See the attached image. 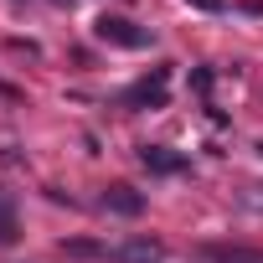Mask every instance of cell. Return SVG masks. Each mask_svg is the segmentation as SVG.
Listing matches in <instances>:
<instances>
[{
    "label": "cell",
    "instance_id": "cell-1",
    "mask_svg": "<svg viewBox=\"0 0 263 263\" xmlns=\"http://www.w3.org/2000/svg\"><path fill=\"white\" fill-rule=\"evenodd\" d=\"M93 36H98V42H108V47H124V52L150 47V31H145V26H135V21H124V16H98V21H93Z\"/></svg>",
    "mask_w": 263,
    "mask_h": 263
},
{
    "label": "cell",
    "instance_id": "cell-2",
    "mask_svg": "<svg viewBox=\"0 0 263 263\" xmlns=\"http://www.w3.org/2000/svg\"><path fill=\"white\" fill-rule=\"evenodd\" d=\"M165 98H171V72L165 67H155L150 78H140L135 88H124V108H165Z\"/></svg>",
    "mask_w": 263,
    "mask_h": 263
},
{
    "label": "cell",
    "instance_id": "cell-3",
    "mask_svg": "<svg viewBox=\"0 0 263 263\" xmlns=\"http://www.w3.org/2000/svg\"><path fill=\"white\" fill-rule=\"evenodd\" d=\"M114 258L119 263H165V242L160 237H129L114 248Z\"/></svg>",
    "mask_w": 263,
    "mask_h": 263
},
{
    "label": "cell",
    "instance_id": "cell-4",
    "mask_svg": "<svg viewBox=\"0 0 263 263\" xmlns=\"http://www.w3.org/2000/svg\"><path fill=\"white\" fill-rule=\"evenodd\" d=\"M140 165L155 171V176H176V171H186L191 160L176 155V150H165V145H140Z\"/></svg>",
    "mask_w": 263,
    "mask_h": 263
},
{
    "label": "cell",
    "instance_id": "cell-5",
    "mask_svg": "<svg viewBox=\"0 0 263 263\" xmlns=\"http://www.w3.org/2000/svg\"><path fill=\"white\" fill-rule=\"evenodd\" d=\"M103 206L119 212V217H140V212H145V196H140L135 186H108V191H103Z\"/></svg>",
    "mask_w": 263,
    "mask_h": 263
},
{
    "label": "cell",
    "instance_id": "cell-6",
    "mask_svg": "<svg viewBox=\"0 0 263 263\" xmlns=\"http://www.w3.org/2000/svg\"><path fill=\"white\" fill-rule=\"evenodd\" d=\"M21 237V217H16V201H11V191L0 186V248H11Z\"/></svg>",
    "mask_w": 263,
    "mask_h": 263
},
{
    "label": "cell",
    "instance_id": "cell-7",
    "mask_svg": "<svg viewBox=\"0 0 263 263\" xmlns=\"http://www.w3.org/2000/svg\"><path fill=\"white\" fill-rule=\"evenodd\" d=\"M206 258L212 263H263V253L253 248H206Z\"/></svg>",
    "mask_w": 263,
    "mask_h": 263
},
{
    "label": "cell",
    "instance_id": "cell-8",
    "mask_svg": "<svg viewBox=\"0 0 263 263\" xmlns=\"http://www.w3.org/2000/svg\"><path fill=\"white\" fill-rule=\"evenodd\" d=\"M62 253H72V258H114V248H103V242H83V237L62 242Z\"/></svg>",
    "mask_w": 263,
    "mask_h": 263
},
{
    "label": "cell",
    "instance_id": "cell-9",
    "mask_svg": "<svg viewBox=\"0 0 263 263\" xmlns=\"http://www.w3.org/2000/svg\"><path fill=\"white\" fill-rule=\"evenodd\" d=\"M196 11H227V0H191Z\"/></svg>",
    "mask_w": 263,
    "mask_h": 263
}]
</instances>
